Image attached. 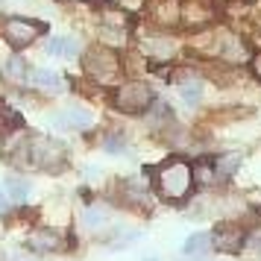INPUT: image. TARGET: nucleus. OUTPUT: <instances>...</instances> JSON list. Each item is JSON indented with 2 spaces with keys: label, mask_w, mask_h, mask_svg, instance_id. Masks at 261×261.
Returning <instances> with one entry per match:
<instances>
[{
  "label": "nucleus",
  "mask_w": 261,
  "mask_h": 261,
  "mask_svg": "<svg viewBox=\"0 0 261 261\" xmlns=\"http://www.w3.org/2000/svg\"><path fill=\"white\" fill-rule=\"evenodd\" d=\"M191 185H194V170H191V165L179 162V159L167 162L162 167V173H159V191H162V197H167V200L188 197Z\"/></svg>",
  "instance_id": "obj_1"
},
{
  "label": "nucleus",
  "mask_w": 261,
  "mask_h": 261,
  "mask_svg": "<svg viewBox=\"0 0 261 261\" xmlns=\"http://www.w3.org/2000/svg\"><path fill=\"white\" fill-rule=\"evenodd\" d=\"M155 103L153 88L147 83H126L118 88L115 94V106L120 112H129V115H138V112H147V109Z\"/></svg>",
  "instance_id": "obj_2"
},
{
  "label": "nucleus",
  "mask_w": 261,
  "mask_h": 261,
  "mask_svg": "<svg viewBox=\"0 0 261 261\" xmlns=\"http://www.w3.org/2000/svg\"><path fill=\"white\" fill-rule=\"evenodd\" d=\"M41 33H44V24H38V21H27V18H12V21L6 24V30H3L6 41H9L15 50L30 47Z\"/></svg>",
  "instance_id": "obj_3"
},
{
  "label": "nucleus",
  "mask_w": 261,
  "mask_h": 261,
  "mask_svg": "<svg viewBox=\"0 0 261 261\" xmlns=\"http://www.w3.org/2000/svg\"><path fill=\"white\" fill-rule=\"evenodd\" d=\"M85 68L88 73L100 80V83H112V80H118V56L115 53H109V50H94V53H88V59H85Z\"/></svg>",
  "instance_id": "obj_4"
},
{
  "label": "nucleus",
  "mask_w": 261,
  "mask_h": 261,
  "mask_svg": "<svg viewBox=\"0 0 261 261\" xmlns=\"http://www.w3.org/2000/svg\"><path fill=\"white\" fill-rule=\"evenodd\" d=\"M50 123L56 126V129H68V132H83L88 129L94 120H91V112H85V109H62V112H53L50 115Z\"/></svg>",
  "instance_id": "obj_5"
},
{
  "label": "nucleus",
  "mask_w": 261,
  "mask_h": 261,
  "mask_svg": "<svg viewBox=\"0 0 261 261\" xmlns=\"http://www.w3.org/2000/svg\"><path fill=\"white\" fill-rule=\"evenodd\" d=\"M244 229L235 223H220L217 229L212 232V241L214 247L220 249V252H238V249L244 247Z\"/></svg>",
  "instance_id": "obj_6"
},
{
  "label": "nucleus",
  "mask_w": 261,
  "mask_h": 261,
  "mask_svg": "<svg viewBox=\"0 0 261 261\" xmlns=\"http://www.w3.org/2000/svg\"><path fill=\"white\" fill-rule=\"evenodd\" d=\"M33 153H36L38 165L47 167L50 173H56V170L65 165V150H62V144H56V141H36Z\"/></svg>",
  "instance_id": "obj_7"
},
{
  "label": "nucleus",
  "mask_w": 261,
  "mask_h": 261,
  "mask_svg": "<svg viewBox=\"0 0 261 261\" xmlns=\"http://www.w3.org/2000/svg\"><path fill=\"white\" fill-rule=\"evenodd\" d=\"M30 83L36 85L38 91H47V94H62L68 88L65 76H59L56 71H47V68H36L33 76H30Z\"/></svg>",
  "instance_id": "obj_8"
},
{
  "label": "nucleus",
  "mask_w": 261,
  "mask_h": 261,
  "mask_svg": "<svg viewBox=\"0 0 261 261\" xmlns=\"http://www.w3.org/2000/svg\"><path fill=\"white\" fill-rule=\"evenodd\" d=\"M50 56H62V59H76L80 56V41L73 36H53L47 41Z\"/></svg>",
  "instance_id": "obj_9"
},
{
  "label": "nucleus",
  "mask_w": 261,
  "mask_h": 261,
  "mask_svg": "<svg viewBox=\"0 0 261 261\" xmlns=\"http://www.w3.org/2000/svg\"><path fill=\"white\" fill-rule=\"evenodd\" d=\"M208 247H214V241L208 232H197V235H191L185 244H182V252L185 255H205Z\"/></svg>",
  "instance_id": "obj_10"
},
{
  "label": "nucleus",
  "mask_w": 261,
  "mask_h": 261,
  "mask_svg": "<svg viewBox=\"0 0 261 261\" xmlns=\"http://www.w3.org/2000/svg\"><path fill=\"white\" fill-rule=\"evenodd\" d=\"M179 97H182V103L185 106H200V100H202V85L197 83V80H188V83H182L179 85Z\"/></svg>",
  "instance_id": "obj_11"
},
{
  "label": "nucleus",
  "mask_w": 261,
  "mask_h": 261,
  "mask_svg": "<svg viewBox=\"0 0 261 261\" xmlns=\"http://www.w3.org/2000/svg\"><path fill=\"white\" fill-rule=\"evenodd\" d=\"M21 123H24V118H21L9 103H0V132H12V129H18Z\"/></svg>",
  "instance_id": "obj_12"
},
{
  "label": "nucleus",
  "mask_w": 261,
  "mask_h": 261,
  "mask_svg": "<svg viewBox=\"0 0 261 261\" xmlns=\"http://www.w3.org/2000/svg\"><path fill=\"white\" fill-rule=\"evenodd\" d=\"M27 65H24V59L21 56H9L6 59V65H3V76L6 80H12V83H24L27 76Z\"/></svg>",
  "instance_id": "obj_13"
},
{
  "label": "nucleus",
  "mask_w": 261,
  "mask_h": 261,
  "mask_svg": "<svg viewBox=\"0 0 261 261\" xmlns=\"http://www.w3.org/2000/svg\"><path fill=\"white\" fill-rule=\"evenodd\" d=\"M6 191H9V197L15 202H27V197H30V182L27 179H18V176H9L6 179Z\"/></svg>",
  "instance_id": "obj_14"
},
{
  "label": "nucleus",
  "mask_w": 261,
  "mask_h": 261,
  "mask_svg": "<svg viewBox=\"0 0 261 261\" xmlns=\"http://www.w3.org/2000/svg\"><path fill=\"white\" fill-rule=\"evenodd\" d=\"M33 244L38 249H59V232H53V229H44V232H38L33 238Z\"/></svg>",
  "instance_id": "obj_15"
},
{
  "label": "nucleus",
  "mask_w": 261,
  "mask_h": 261,
  "mask_svg": "<svg viewBox=\"0 0 261 261\" xmlns=\"http://www.w3.org/2000/svg\"><path fill=\"white\" fill-rule=\"evenodd\" d=\"M106 223V208H100V205H91L88 212H85V226H91V229H97V226Z\"/></svg>",
  "instance_id": "obj_16"
},
{
  "label": "nucleus",
  "mask_w": 261,
  "mask_h": 261,
  "mask_svg": "<svg viewBox=\"0 0 261 261\" xmlns=\"http://www.w3.org/2000/svg\"><path fill=\"white\" fill-rule=\"evenodd\" d=\"M103 150H106V153H123L126 147H123V138H120V135H109L106 141H103Z\"/></svg>",
  "instance_id": "obj_17"
},
{
  "label": "nucleus",
  "mask_w": 261,
  "mask_h": 261,
  "mask_svg": "<svg viewBox=\"0 0 261 261\" xmlns=\"http://www.w3.org/2000/svg\"><path fill=\"white\" fill-rule=\"evenodd\" d=\"M132 241H138V232H118V241L112 238V247H129Z\"/></svg>",
  "instance_id": "obj_18"
},
{
  "label": "nucleus",
  "mask_w": 261,
  "mask_h": 261,
  "mask_svg": "<svg viewBox=\"0 0 261 261\" xmlns=\"http://www.w3.org/2000/svg\"><path fill=\"white\" fill-rule=\"evenodd\" d=\"M9 200H12V197L6 194V188H0V214H3L6 208H9Z\"/></svg>",
  "instance_id": "obj_19"
},
{
  "label": "nucleus",
  "mask_w": 261,
  "mask_h": 261,
  "mask_svg": "<svg viewBox=\"0 0 261 261\" xmlns=\"http://www.w3.org/2000/svg\"><path fill=\"white\" fill-rule=\"evenodd\" d=\"M252 244H255V249H261V232H258L255 238H252Z\"/></svg>",
  "instance_id": "obj_20"
}]
</instances>
